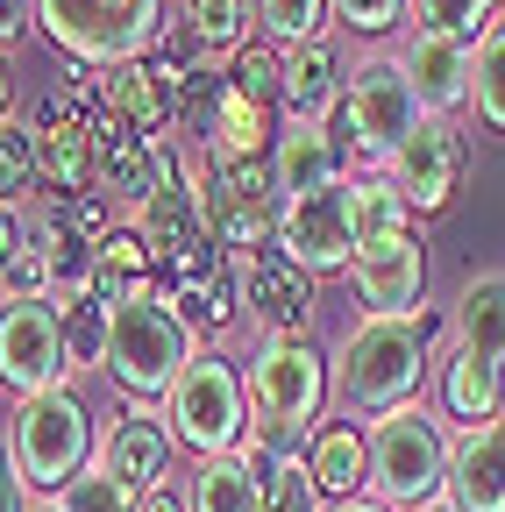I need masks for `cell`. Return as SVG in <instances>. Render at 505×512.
<instances>
[{"label":"cell","mask_w":505,"mask_h":512,"mask_svg":"<svg viewBox=\"0 0 505 512\" xmlns=\"http://www.w3.org/2000/svg\"><path fill=\"white\" fill-rule=\"evenodd\" d=\"M434 320H356L328 356V399L356 420H377L392 406H413L420 384L434 377Z\"/></svg>","instance_id":"1"},{"label":"cell","mask_w":505,"mask_h":512,"mask_svg":"<svg viewBox=\"0 0 505 512\" xmlns=\"http://www.w3.org/2000/svg\"><path fill=\"white\" fill-rule=\"evenodd\" d=\"M200 356V328L178 313V299L164 285H136L114 299V320H107V377L129 406H164V392L178 384V370Z\"/></svg>","instance_id":"2"},{"label":"cell","mask_w":505,"mask_h":512,"mask_svg":"<svg viewBox=\"0 0 505 512\" xmlns=\"http://www.w3.org/2000/svg\"><path fill=\"white\" fill-rule=\"evenodd\" d=\"M249 427H257L278 456H299V448L321 434L328 420V356L313 349L306 335L292 342H257V356H249Z\"/></svg>","instance_id":"3"},{"label":"cell","mask_w":505,"mask_h":512,"mask_svg":"<svg viewBox=\"0 0 505 512\" xmlns=\"http://www.w3.org/2000/svg\"><path fill=\"white\" fill-rule=\"evenodd\" d=\"M420 121H427V114H420V93H413V79H406L399 50H370L356 72L342 79V100L328 107L321 128L335 136L342 157H377V164H385Z\"/></svg>","instance_id":"4"},{"label":"cell","mask_w":505,"mask_h":512,"mask_svg":"<svg viewBox=\"0 0 505 512\" xmlns=\"http://www.w3.org/2000/svg\"><path fill=\"white\" fill-rule=\"evenodd\" d=\"M370 498L392 512H420L449 498V427L420 399L370 420Z\"/></svg>","instance_id":"5"},{"label":"cell","mask_w":505,"mask_h":512,"mask_svg":"<svg viewBox=\"0 0 505 512\" xmlns=\"http://www.w3.org/2000/svg\"><path fill=\"white\" fill-rule=\"evenodd\" d=\"M157 413H164L171 441H178V448H193L200 463H207V456H235L242 434H249V377H242L235 356L200 349L193 363L178 370V384L164 392Z\"/></svg>","instance_id":"6"},{"label":"cell","mask_w":505,"mask_h":512,"mask_svg":"<svg viewBox=\"0 0 505 512\" xmlns=\"http://www.w3.org/2000/svg\"><path fill=\"white\" fill-rule=\"evenodd\" d=\"M36 29L65 50L72 64H129V57H150L171 29L164 0H36Z\"/></svg>","instance_id":"7"},{"label":"cell","mask_w":505,"mask_h":512,"mask_svg":"<svg viewBox=\"0 0 505 512\" xmlns=\"http://www.w3.org/2000/svg\"><path fill=\"white\" fill-rule=\"evenodd\" d=\"M8 448L29 477V491H65L93 470V406L72 392V384H57L43 399H22L15 406V427H8Z\"/></svg>","instance_id":"8"},{"label":"cell","mask_w":505,"mask_h":512,"mask_svg":"<svg viewBox=\"0 0 505 512\" xmlns=\"http://www.w3.org/2000/svg\"><path fill=\"white\" fill-rule=\"evenodd\" d=\"M271 249L285 256L292 271H306V278L349 271L356 249H363V235H356V178H342L328 192H306V200H285Z\"/></svg>","instance_id":"9"},{"label":"cell","mask_w":505,"mask_h":512,"mask_svg":"<svg viewBox=\"0 0 505 512\" xmlns=\"http://www.w3.org/2000/svg\"><path fill=\"white\" fill-rule=\"evenodd\" d=\"M72 377L65 356V306L57 299H0V384L22 399H43Z\"/></svg>","instance_id":"10"},{"label":"cell","mask_w":505,"mask_h":512,"mask_svg":"<svg viewBox=\"0 0 505 512\" xmlns=\"http://www.w3.org/2000/svg\"><path fill=\"white\" fill-rule=\"evenodd\" d=\"M385 178H392V192L406 200V214L413 221H427V214H441L463 192V178H470V136L456 121H420L413 136L385 157Z\"/></svg>","instance_id":"11"},{"label":"cell","mask_w":505,"mask_h":512,"mask_svg":"<svg viewBox=\"0 0 505 512\" xmlns=\"http://www.w3.org/2000/svg\"><path fill=\"white\" fill-rule=\"evenodd\" d=\"M349 292L363 306V320H413L427 306V242L420 228H392L370 235L349 264Z\"/></svg>","instance_id":"12"},{"label":"cell","mask_w":505,"mask_h":512,"mask_svg":"<svg viewBox=\"0 0 505 512\" xmlns=\"http://www.w3.org/2000/svg\"><path fill=\"white\" fill-rule=\"evenodd\" d=\"M136 235L150 242V256H157L178 285L200 278V271H214V264H228V249L207 235L193 192H150V200H136Z\"/></svg>","instance_id":"13"},{"label":"cell","mask_w":505,"mask_h":512,"mask_svg":"<svg viewBox=\"0 0 505 512\" xmlns=\"http://www.w3.org/2000/svg\"><path fill=\"white\" fill-rule=\"evenodd\" d=\"M171 427H164V413L157 406H129L107 434H100V448H93V470L100 477H114L121 491H157L164 484V470H171Z\"/></svg>","instance_id":"14"},{"label":"cell","mask_w":505,"mask_h":512,"mask_svg":"<svg viewBox=\"0 0 505 512\" xmlns=\"http://www.w3.org/2000/svg\"><path fill=\"white\" fill-rule=\"evenodd\" d=\"M36 150H43V185L57 192V207L86 200L100 157H93V128H86V114H79L72 93H50V100H43V114H36Z\"/></svg>","instance_id":"15"},{"label":"cell","mask_w":505,"mask_h":512,"mask_svg":"<svg viewBox=\"0 0 505 512\" xmlns=\"http://www.w3.org/2000/svg\"><path fill=\"white\" fill-rule=\"evenodd\" d=\"M470 57H477V43H463V36H434V29L406 36L399 64H406V79L420 93V114L449 121L456 107H470Z\"/></svg>","instance_id":"16"},{"label":"cell","mask_w":505,"mask_h":512,"mask_svg":"<svg viewBox=\"0 0 505 512\" xmlns=\"http://www.w3.org/2000/svg\"><path fill=\"white\" fill-rule=\"evenodd\" d=\"M242 306L264 328V342H292V335L313 328V278L292 271L271 249V256H257V264H242Z\"/></svg>","instance_id":"17"},{"label":"cell","mask_w":505,"mask_h":512,"mask_svg":"<svg viewBox=\"0 0 505 512\" xmlns=\"http://www.w3.org/2000/svg\"><path fill=\"white\" fill-rule=\"evenodd\" d=\"M498 406H505V370L449 342V356L434 363V413H441V427H456V434L498 427Z\"/></svg>","instance_id":"18"},{"label":"cell","mask_w":505,"mask_h":512,"mask_svg":"<svg viewBox=\"0 0 505 512\" xmlns=\"http://www.w3.org/2000/svg\"><path fill=\"white\" fill-rule=\"evenodd\" d=\"M271 185L278 200H306V192H328L342 185V150L321 121H285L278 143H271Z\"/></svg>","instance_id":"19"},{"label":"cell","mask_w":505,"mask_h":512,"mask_svg":"<svg viewBox=\"0 0 505 512\" xmlns=\"http://www.w3.org/2000/svg\"><path fill=\"white\" fill-rule=\"evenodd\" d=\"M22 235H29V249L43 256V271H50V292H57V299L93 292L100 264H93V242L72 228V207H29V214H22Z\"/></svg>","instance_id":"20"},{"label":"cell","mask_w":505,"mask_h":512,"mask_svg":"<svg viewBox=\"0 0 505 512\" xmlns=\"http://www.w3.org/2000/svg\"><path fill=\"white\" fill-rule=\"evenodd\" d=\"M449 505L505 512V427H470L449 441Z\"/></svg>","instance_id":"21"},{"label":"cell","mask_w":505,"mask_h":512,"mask_svg":"<svg viewBox=\"0 0 505 512\" xmlns=\"http://www.w3.org/2000/svg\"><path fill=\"white\" fill-rule=\"evenodd\" d=\"M306 470H313L328 505L370 498V427L363 420H321V434L306 441Z\"/></svg>","instance_id":"22"},{"label":"cell","mask_w":505,"mask_h":512,"mask_svg":"<svg viewBox=\"0 0 505 512\" xmlns=\"http://www.w3.org/2000/svg\"><path fill=\"white\" fill-rule=\"evenodd\" d=\"M342 57H335V43L321 36V43H299V50H285V64H278V107L292 114V121H328V107L342 100Z\"/></svg>","instance_id":"23"},{"label":"cell","mask_w":505,"mask_h":512,"mask_svg":"<svg viewBox=\"0 0 505 512\" xmlns=\"http://www.w3.org/2000/svg\"><path fill=\"white\" fill-rule=\"evenodd\" d=\"M93 86H100V107H107L114 121H129L136 136H164V128H171V114H178L150 57H129V64H107V72H93Z\"/></svg>","instance_id":"24"},{"label":"cell","mask_w":505,"mask_h":512,"mask_svg":"<svg viewBox=\"0 0 505 512\" xmlns=\"http://www.w3.org/2000/svg\"><path fill=\"white\" fill-rule=\"evenodd\" d=\"M449 342L505 370V278H498V271H491V278H470V285L456 292V313H449Z\"/></svg>","instance_id":"25"},{"label":"cell","mask_w":505,"mask_h":512,"mask_svg":"<svg viewBox=\"0 0 505 512\" xmlns=\"http://www.w3.org/2000/svg\"><path fill=\"white\" fill-rule=\"evenodd\" d=\"M249 22H257V0H185L178 8V36L193 57H235L242 43H257L249 36Z\"/></svg>","instance_id":"26"},{"label":"cell","mask_w":505,"mask_h":512,"mask_svg":"<svg viewBox=\"0 0 505 512\" xmlns=\"http://www.w3.org/2000/svg\"><path fill=\"white\" fill-rule=\"evenodd\" d=\"M271 143H278L271 107L221 86V100H214V114H207V150H214V157H264Z\"/></svg>","instance_id":"27"},{"label":"cell","mask_w":505,"mask_h":512,"mask_svg":"<svg viewBox=\"0 0 505 512\" xmlns=\"http://www.w3.org/2000/svg\"><path fill=\"white\" fill-rule=\"evenodd\" d=\"M264 505V477L242 456H207L193 470V512H257Z\"/></svg>","instance_id":"28"},{"label":"cell","mask_w":505,"mask_h":512,"mask_svg":"<svg viewBox=\"0 0 505 512\" xmlns=\"http://www.w3.org/2000/svg\"><path fill=\"white\" fill-rule=\"evenodd\" d=\"M171 299H178V313L193 320L200 335H214V328H228V320L242 313V271H235V264H214V271H200V278L171 285Z\"/></svg>","instance_id":"29"},{"label":"cell","mask_w":505,"mask_h":512,"mask_svg":"<svg viewBox=\"0 0 505 512\" xmlns=\"http://www.w3.org/2000/svg\"><path fill=\"white\" fill-rule=\"evenodd\" d=\"M470 114L484 136H505V22H491L477 36V57H470Z\"/></svg>","instance_id":"30"},{"label":"cell","mask_w":505,"mask_h":512,"mask_svg":"<svg viewBox=\"0 0 505 512\" xmlns=\"http://www.w3.org/2000/svg\"><path fill=\"white\" fill-rule=\"evenodd\" d=\"M43 192V150H36V121H8L0 128V207H29Z\"/></svg>","instance_id":"31"},{"label":"cell","mask_w":505,"mask_h":512,"mask_svg":"<svg viewBox=\"0 0 505 512\" xmlns=\"http://www.w3.org/2000/svg\"><path fill=\"white\" fill-rule=\"evenodd\" d=\"M57 306H65V356H72V370H100V363H107V320H114V299L79 292V299H57Z\"/></svg>","instance_id":"32"},{"label":"cell","mask_w":505,"mask_h":512,"mask_svg":"<svg viewBox=\"0 0 505 512\" xmlns=\"http://www.w3.org/2000/svg\"><path fill=\"white\" fill-rule=\"evenodd\" d=\"M93 264H100L93 292H100V299H121V292H136V285L150 278V264H157V256H150V242H143L136 228H114V235L93 249Z\"/></svg>","instance_id":"33"},{"label":"cell","mask_w":505,"mask_h":512,"mask_svg":"<svg viewBox=\"0 0 505 512\" xmlns=\"http://www.w3.org/2000/svg\"><path fill=\"white\" fill-rule=\"evenodd\" d=\"M257 29L271 50H299L328 36V0H257Z\"/></svg>","instance_id":"34"},{"label":"cell","mask_w":505,"mask_h":512,"mask_svg":"<svg viewBox=\"0 0 505 512\" xmlns=\"http://www.w3.org/2000/svg\"><path fill=\"white\" fill-rule=\"evenodd\" d=\"M498 8H505V0H413L406 22H413V29H434V36H463V43H477V36L498 22Z\"/></svg>","instance_id":"35"},{"label":"cell","mask_w":505,"mask_h":512,"mask_svg":"<svg viewBox=\"0 0 505 512\" xmlns=\"http://www.w3.org/2000/svg\"><path fill=\"white\" fill-rule=\"evenodd\" d=\"M278 64H285V50H271V43H242L235 57H228V72H221V86L228 93H242V100H278Z\"/></svg>","instance_id":"36"},{"label":"cell","mask_w":505,"mask_h":512,"mask_svg":"<svg viewBox=\"0 0 505 512\" xmlns=\"http://www.w3.org/2000/svg\"><path fill=\"white\" fill-rule=\"evenodd\" d=\"M257 512H328V498H321V484H313L306 456H285V463L264 477V505H257Z\"/></svg>","instance_id":"37"},{"label":"cell","mask_w":505,"mask_h":512,"mask_svg":"<svg viewBox=\"0 0 505 512\" xmlns=\"http://www.w3.org/2000/svg\"><path fill=\"white\" fill-rule=\"evenodd\" d=\"M392 228H413L406 200L392 192V178H356V235H392Z\"/></svg>","instance_id":"38"},{"label":"cell","mask_w":505,"mask_h":512,"mask_svg":"<svg viewBox=\"0 0 505 512\" xmlns=\"http://www.w3.org/2000/svg\"><path fill=\"white\" fill-rule=\"evenodd\" d=\"M406 8H413V0H328V15L349 29V36H392L399 22H406Z\"/></svg>","instance_id":"39"},{"label":"cell","mask_w":505,"mask_h":512,"mask_svg":"<svg viewBox=\"0 0 505 512\" xmlns=\"http://www.w3.org/2000/svg\"><path fill=\"white\" fill-rule=\"evenodd\" d=\"M65 505H72V512H136L143 498H136V491H121V484H114V477H100V470H86V477L72 484V498H65Z\"/></svg>","instance_id":"40"},{"label":"cell","mask_w":505,"mask_h":512,"mask_svg":"<svg viewBox=\"0 0 505 512\" xmlns=\"http://www.w3.org/2000/svg\"><path fill=\"white\" fill-rule=\"evenodd\" d=\"M0 512H29V477H22V463H15L8 434H0Z\"/></svg>","instance_id":"41"},{"label":"cell","mask_w":505,"mask_h":512,"mask_svg":"<svg viewBox=\"0 0 505 512\" xmlns=\"http://www.w3.org/2000/svg\"><path fill=\"white\" fill-rule=\"evenodd\" d=\"M29 22H36V0H0V50H15Z\"/></svg>","instance_id":"42"},{"label":"cell","mask_w":505,"mask_h":512,"mask_svg":"<svg viewBox=\"0 0 505 512\" xmlns=\"http://www.w3.org/2000/svg\"><path fill=\"white\" fill-rule=\"evenodd\" d=\"M136 512H193V498L171 491V484H157V491H143V505H136Z\"/></svg>","instance_id":"43"},{"label":"cell","mask_w":505,"mask_h":512,"mask_svg":"<svg viewBox=\"0 0 505 512\" xmlns=\"http://www.w3.org/2000/svg\"><path fill=\"white\" fill-rule=\"evenodd\" d=\"M22 249V214L15 207H0V271H8V256Z\"/></svg>","instance_id":"44"},{"label":"cell","mask_w":505,"mask_h":512,"mask_svg":"<svg viewBox=\"0 0 505 512\" xmlns=\"http://www.w3.org/2000/svg\"><path fill=\"white\" fill-rule=\"evenodd\" d=\"M15 121V86H8V50H0V128Z\"/></svg>","instance_id":"45"},{"label":"cell","mask_w":505,"mask_h":512,"mask_svg":"<svg viewBox=\"0 0 505 512\" xmlns=\"http://www.w3.org/2000/svg\"><path fill=\"white\" fill-rule=\"evenodd\" d=\"M328 512H392V505H377V498H342V505H328Z\"/></svg>","instance_id":"46"},{"label":"cell","mask_w":505,"mask_h":512,"mask_svg":"<svg viewBox=\"0 0 505 512\" xmlns=\"http://www.w3.org/2000/svg\"><path fill=\"white\" fill-rule=\"evenodd\" d=\"M29 512H72V505H65V498H36Z\"/></svg>","instance_id":"47"},{"label":"cell","mask_w":505,"mask_h":512,"mask_svg":"<svg viewBox=\"0 0 505 512\" xmlns=\"http://www.w3.org/2000/svg\"><path fill=\"white\" fill-rule=\"evenodd\" d=\"M420 512H456V505H449V498H434V505H420Z\"/></svg>","instance_id":"48"},{"label":"cell","mask_w":505,"mask_h":512,"mask_svg":"<svg viewBox=\"0 0 505 512\" xmlns=\"http://www.w3.org/2000/svg\"><path fill=\"white\" fill-rule=\"evenodd\" d=\"M498 427H505V406H498Z\"/></svg>","instance_id":"49"}]
</instances>
